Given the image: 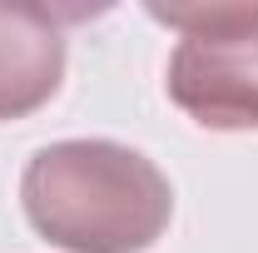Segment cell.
Returning <instances> with one entry per match:
<instances>
[{"mask_svg": "<svg viewBox=\"0 0 258 253\" xmlns=\"http://www.w3.org/2000/svg\"><path fill=\"white\" fill-rule=\"evenodd\" d=\"M30 228L64 253H144L174 219V189L154 159L114 139L45 144L20 174Z\"/></svg>", "mask_w": 258, "mask_h": 253, "instance_id": "obj_1", "label": "cell"}, {"mask_svg": "<svg viewBox=\"0 0 258 253\" xmlns=\"http://www.w3.org/2000/svg\"><path fill=\"white\" fill-rule=\"evenodd\" d=\"M179 30L169 99L204 129H258V5H149Z\"/></svg>", "mask_w": 258, "mask_h": 253, "instance_id": "obj_2", "label": "cell"}, {"mask_svg": "<svg viewBox=\"0 0 258 253\" xmlns=\"http://www.w3.org/2000/svg\"><path fill=\"white\" fill-rule=\"evenodd\" d=\"M64 80V30L50 5L0 0V119L50 104Z\"/></svg>", "mask_w": 258, "mask_h": 253, "instance_id": "obj_3", "label": "cell"}]
</instances>
